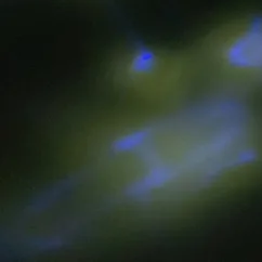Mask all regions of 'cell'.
Instances as JSON below:
<instances>
[{"mask_svg":"<svg viewBox=\"0 0 262 262\" xmlns=\"http://www.w3.org/2000/svg\"><path fill=\"white\" fill-rule=\"evenodd\" d=\"M118 85L147 99L178 96L198 69L194 55L136 47L120 53L114 63Z\"/></svg>","mask_w":262,"mask_h":262,"instance_id":"2","label":"cell"},{"mask_svg":"<svg viewBox=\"0 0 262 262\" xmlns=\"http://www.w3.org/2000/svg\"><path fill=\"white\" fill-rule=\"evenodd\" d=\"M198 69L226 91L262 88V15L229 21L205 37L194 54Z\"/></svg>","mask_w":262,"mask_h":262,"instance_id":"1","label":"cell"}]
</instances>
